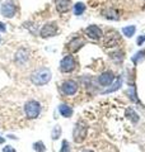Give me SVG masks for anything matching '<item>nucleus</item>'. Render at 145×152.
I'll return each instance as SVG.
<instances>
[{
	"label": "nucleus",
	"instance_id": "nucleus-18",
	"mask_svg": "<svg viewBox=\"0 0 145 152\" xmlns=\"http://www.w3.org/2000/svg\"><path fill=\"white\" fill-rule=\"evenodd\" d=\"M33 150L37 151V152H45L46 147H45V145H43V142L38 141V142H36V143L33 145Z\"/></svg>",
	"mask_w": 145,
	"mask_h": 152
},
{
	"label": "nucleus",
	"instance_id": "nucleus-20",
	"mask_svg": "<svg viewBox=\"0 0 145 152\" xmlns=\"http://www.w3.org/2000/svg\"><path fill=\"white\" fill-rule=\"evenodd\" d=\"M127 114L130 115V118H131V119H132V122H134V123H136V122L139 121V117H138V114L135 113V112L132 110V109H130V110H127Z\"/></svg>",
	"mask_w": 145,
	"mask_h": 152
},
{
	"label": "nucleus",
	"instance_id": "nucleus-13",
	"mask_svg": "<svg viewBox=\"0 0 145 152\" xmlns=\"http://www.w3.org/2000/svg\"><path fill=\"white\" fill-rule=\"evenodd\" d=\"M59 112H60L61 115L65 117V118H69L72 115V109L69 105H66V104H61L59 107Z\"/></svg>",
	"mask_w": 145,
	"mask_h": 152
},
{
	"label": "nucleus",
	"instance_id": "nucleus-21",
	"mask_svg": "<svg viewBox=\"0 0 145 152\" xmlns=\"http://www.w3.org/2000/svg\"><path fill=\"white\" fill-rule=\"evenodd\" d=\"M60 152H69V142L67 141H62V147Z\"/></svg>",
	"mask_w": 145,
	"mask_h": 152
},
{
	"label": "nucleus",
	"instance_id": "nucleus-24",
	"mask_svg": "<svg viewBox=\"0 0 145 152\" xmlns=\"http://www.w3.org/2000/svg\"><path fill=\"white\" fill-rule=\"evenodd\" d=\"M5 29H7V28H5V24H3V23H1V22H0V31L5 32Z\"/></svg>",
	"mask_w": 145,
	"mask_h": 152
},
{
	"label": "nucleus",
	"instance_id": "nucleus-19",
	"mask_svg": "<svg viewBox=\"0 0 145 152\" xmlns=\"http://www.w3.org/2000/svg\"><path fill=\"white\" fill-rule=\"evenodd\" d=\"M120 86H121V79H117V80H116V83L112 85V88L107 89L104 93H112V91H115V90H117Z\"/></svg>",
	"mask_w": 145,
	"mask_h": 152
},
{
	"label": "nucleus",
	"instance_id": "nucleus-5",
	"mask_svg": "<svg viewBox=\"0 0 145 152\" xmlns=\"http://www.w3.org/2000/svg\"><path fill=\"white\" fill-rule=\"evenodd\" d=\"M121 42L120 34L116 31H109L104 36V46L106 47H116Z\"/></svg>",
	"mask_w": 145,
	"mask_h": 152
},
{
	"label": "nucleus",
	"instance_id": "nucleus-11",
	"mask_svg": "<svg viewBox=\"0 0 145 152\" xmlns=\"http://www.w3.org/2000/svg\"><path fill=\"white\" fill-rule=\"evenodd\" d=\"M84 45H85V42H84L83 38L76 37V38H74V39H71L69 42V45H67V48H69L71 52H76V51H79Z\"/></svg>",
	"mask_w": 145,
	"mask_h": 152
},
{
	"label": "nucleus",
	"instance_id": "nucleus-26",
	"mask_svg": "<svg viewBox=\"0 0 145 152\" xmlns=\"http://www.w3.org/2000/svg\"><path fill=\"white\" fill-rule=\"evenodd\" d=\"M83 152H93V151H90V150H84Z\"/></svg>",
	"mask_w": 145,
	"mask_h": 152
},
{
	"label": "nucleus",
	"instance_id": "nucleus-22",
	"mask_svg": "<svg viewBox=\"0 0 145 152\" xmlns=\"http://www.w3.org/2000/svg\"><path fill=\"white\" fill-rule=\"evenodd\" d=\"M3 152H16V148L12 146H5L3 147Z\"/></svg>",
	"mask_w": 145,
	"mask_h": 152
},
{
	"label": "nucleus",
	"instance_id": "nucleus-15",
	"mask_svg": "<svg viewBox=\"0 0 145 152\" xmlns=\"http://www.w3.org/2000/svg\"><path fill=\"white\" fill-rule=\"evenodd\" d=\"M135 32H136V27L135 26H127V27L122 28V34L129 37V38H131L135 34Z\"/></svg>",
	"mask_w": 145,
	"mask_h": 152
},
{
	"label": "nucleus",
	"instance_id": "nucleus-8",
	"mask_svg": "<svg viewBox=\"0 0 145 152\" xmlns=\"http://www.w3.org/2000/svg\"><path fill=\"white\" fill-rule=\"evenodd\" d=\"M85 33H87V36H88L90 39H101L103 36V33H102V29L98 27V26H89V27H87L85 28Z\"/></svg>",
	"mask_w": 145,
	"mask_h": 152
},
{
	"label": "nucleus",
	"instance_id": "nucleus-6",
	"mask_svg": "<svg viewBox=\"0 0 145 152\" xmlns=\"http://www.w3.org/2000/svg\"><path fill=\"white\" fill-rule=\"evenodd\" d=\"M61 90L65 95H74L78 91V84L74 80H66L61 85Z\"/></svg>",
	"mask_w": 145,
	"mask_h": 152
},
{
	"label": "nucleus",
	"instance_id": "nucleus-4",
	"mask_svg": "<svg viewBox=\"0 0 145 152\" xmlns=\"http://www.w3.org/2000/svg\"><path fill=\"white\" fill-rule=\"evenodd\" d=\"M75 66H76L75 58L71 55H67V56H65L64 58L61 60V62H60V70L62 71V72H71V71L75 69Z\"/></svg>",
	"mask_w": 145,
	"mask_h": 152
},
{
	"label": "nucleus",
	"instance_id": "nucleus-10",
	"mask_svg": "<svg viewBox=\"0 0 145 152\" xmlns=\"http://www.w3.org/2000/svg\"><path fill=\"white\" fill-rule=\"evenodd\" d=\"M113 80H115L113 74L111 72V71H106V72L99 75L98 83H99V85H102V86H108V85L113 83Z\"/></svg>",
	"mask_w": 145,
	"mask_h": 152
},
{
	"label": "nucleus",
	"instance_id": "nucleus-2",
	"mask_svg": "<svg viewBox=\"0 0 145 152\" xmlns=\"http://www.w3.org/2000/svg\"><path fill=\"white\" fill-rule=\"evenodd\" d=\"M41 113V105L36 100H30L24 104V114L28 119H35L40 115Z\"/></svg>",
	"mask_w": 145,
	"mask_h": 152
},
{
	"label": "nucleus",
	"instance_id": "nucleus-3",
	"mask_svg": "<svg viewBox=\"0 0 145 152\" xmlns=\"http://www.w3.org/2000/svg\"><path fill=\"white\" fill-rule=\"evenodd\" d=\"M87 131H88V127L85 126V123L83 122H78L76 126L74 128V132H72V136H74V141L76 143H80L83 142L87 137Z\"/></svg>",
	"mask_w": 145,
	"mask_h": 152
},
{
	"label": "nucleus",
	"instance_id": "nucleus-12",
	"mask_svg": "<svg viewBox=\"0 0 145 152\" xmlns=\"http://www.w3.org/2000/svg\"><path fill=\"white\" fill-rule=\"evenodd\" d=\"M71 7L70 0H57L56 1V9L59 13H66Z\"/></svg>",
	"mask_w": 145,
	"mask_h": 152
},
{
	"label": "nucleus",
	"instance_id": "nucleus-25",
	"mask_svg": "<svg viewBox=\"0 0 145 152\" xmlns=\"http://www.w3.org/2000/svg\"><path fill=\"white\" fill-rule=\"evenodd\" d=\"M4 141H5V140H4L3 137H0V143H4Z\"/></svg>",
	"mask_w": 145,
	"mask_h": 152
},
{
	"label": "nucleus",
	"instance_id": "nucleus-14",
	"mask_svg": "<svg viewBox=\"0 0 145 152\" xmlns=\"http://www.w3.org/2000/svg\"><path fill=\"white\" fill-rule=\"evenodd\" d=\"M103 15L107 18V19H113V20H117L120 19V14L117 10H113V9H108V10H104L103 12Z\"/></svg>",
	"mask_w": 145,
	"mask_h": 152
},
{
	"label": "nucleus",
	"instance_id": "nucleus-23",
	"mask_svg": "<svg viewBox=\"0 0 145 152\" xmlns=\"http://www.w3.org/2000/svg\"><path fill=\"white\" fill-rule=\"evenodd\" d=\"M144 42H145V36H140V37L138 38V45H139V46H143Z\"/></svg>",
	"mask_w": 145,
	"mask_h": 152
},
{
	"label": "nucleus",
	"instance_id": "nucleus-27",
	"mask_svg": "<svg viewBox=\"0 0 145 152\" xmlns=\"http://www.w3.org/2000/svg\"><path fill=\"white\" fill-rule=\"evenodd\" d=\"M0 41H1V39H0Z\"/></svg>",
	"mask_w": 145,
	"mask_h": 152
},
{
	"label": "nucleus",
	"instance_id": "nucleus-7",
	"mask_svg": "<svg viewBox=\"0 0 145 152\" xmlns=\"http://www.w3.org/2000/svg\"><path fill=\"white\" fill-rule=\"evenodd\" d=\"M57 33V26L55 23H48L42 27V29L40 32V34L42 38H48V37H54Z\"/></svg>",
	"mask_w": 145,
	"mask_h": 152
},
{
	"label": "nucleus",
	"instance_id": "nucleus-9",
	"mask_svg": "<svg viewBox=\"0 0 145 152\" xmlns=\"http://www.w3.org/2000/svg\"><path fill=\"white\" fill-rule=\"evenodd\" d=\"M16 12H17V8L13 1H5L1 5V14L5 18H13Z\"/></svg>",
	"mask_w": 145,
	"mask_h": 152
},
{
	"label": "nucleus",
	"instance_id": "nucleus-1",
	"mask_svg": "<svg viewBox=\"0 0 145 152\" xmlns=\"http://www.w3.org/2000/svg\"><path fill=\"white\" fill-rule=\"evenodd\" d=\"M31 80H32L33 84L37 85V86H42V85L47 84L51 80V71L48 69H45V67L40 69L32 74Z\"/></svg>",
	"mask_w": 145,
	"mask_h": 152
},
{
	"label": "nucleus",
	"instance_id": "nucleus-16",
	"mask_svg": "<svg viewBox=\"0 0 145 152\" xmlns=\"http://www.w3.org/2000/svg\"><path fill=\"white\" fill-rule=\"evenodd\" d=\"M85 12V5L83 3H76L74 5V14L75 15H81Z\"/></svg>",
	"mask_w": 145,
	"mask_h": 152
},
{
	"label": "nucleus",
	"instance_id": "nucleus-17",
	"mask_svg": "<svg viewBox=\"0 0 145 152\" xmlns=\"http://www.w3.org/2000/svg\"><path fill=\"white\" fill-rule=\"evenodd\" d=\"M60 136H61V127L60 126H55V128L52 129V133H51V138L52 140H57Z\"/></svg>",
	"mask_w": 145,
	"mask_h": 152
}]
</instances>
